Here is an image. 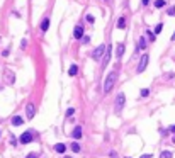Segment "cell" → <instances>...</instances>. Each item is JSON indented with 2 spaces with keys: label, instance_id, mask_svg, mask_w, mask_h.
<instances>
[{
  "label": "cell",
  "instance_id": "1",
  "mask_svg": "<svg viewBox=\"0 0 175 158\" xmlns=\"http://www.w3.org/2000/svg\"><path fill=\"white\" fill-rule=\"evenodd\" d=\"M114 83H116V73L111 71V73L107 75V78H106V83H104V92L109 94V92L112 90V87H114Z\"/></svg>",
  "mask_w": 175,
  "mask_h": 158
},
{
  "label": "cell",
  "instance_id": "2",
  "mask_svg": "<svg viewBox=\"0 0 175 158\" xmlns=\"http://www.w3.org/2000/svg\"><path fill=\"white\" fill-rule=\"evenodd\" d=\"M106 51H107V46H104V44H100L99 48H95V50H94V53H92V58L95 59V61H99L100 58H104Z\"/></svg>",
  "mask_w": 175,
  "mask_h": 158
},
{
  "label": "cell",
  "instance_id": "3",
  "mask_svg": "<svg viewBox=\"0 0 175 158\" xmlns=\"http://www.w3.org/2000/svg\"><path fill=\"white\" fill-rule=\"evenodd\" d=\"M124 102H126V97H124V94H119L116 97V107H114V110H116L117 114L123 110V107H124Z\"/></svg>",
  "mask_w": 175,
  "mask_h": 158
},
{
  "label": "cell",
  "instance_id": "4",
  "mask_svg": "<svg viewBox=\"0 0 175 158\" xmlns=\"http://www.w3.org/2000/svg\"><path fill=\"white\" fill-rule=\"evenodd\" d=\"M148 55H143L141 56V61H139V65H138V73H141V71H145L146 68V65H148Z\"/></svg>",
  "mask_w": 175,
  "mask_h": 158
},
{
  "label": "cell",
  "instance_id": "5",
  "mask_svg": "<svg viewBox=\"0 0 175 158\" xmlns=\"http://www.w3.org/2000/svg\"><path fill=\"white\" fill-rule=\"evenodd\" d=\"M32 141V133L31 131H26V133H22V136H20V143L22 145H27Z\"/></svg>",
  "mask_w": 175,
  "mask_h": 158
},
{
  "label": "cell",
  "instance_id": "6",
  "mask_svg": "<svg viewBox=\"0 0 175 158\" xmlns=\"http://www.w3.org/2000/svg\"><path fill=\"white\" fill-rule=\"evenodd\" d=\"M111 50H112V46L107 48L106 55H104V58H102V68H106L107 65H109V59H111Z\"/></svg>",
  "mask_w": 175,
  "mask_h": 158
},
{
  "label": "cell",
  "instance_id": "7",
  "mask_svg": "<svg viewBox=\"0 0 175 158\" xmlns=\"http://www.w3.org/2000/svg\"><path fill=\"white\" fill-rule=\"evenodd\" d=\"M73 38H75V39H83V29H82V26H77V27H75Z\"/></svg>",
  "mask_w": 175,
  "mask_h": 158
},
{
  "label": "cell",
  "instance_id": "8",
  "mask_svg": "<svg viewBox=\"0 0 175 158\" xmlns=\"http://www.w3.org/2000/svg\"><path fill=\"white\" fill-rule=\"evenodd\" d=\"M34 112H36V107H34V104H27V107H26V114H27V117H32L34 116Z\"/></svg>",
  "mask_w": 175,
  "mask_h": 158
},
{
  "label": "cell",
  "instance_id": "9",
  "mask_svg": "<svg viewBox=\"0 0 175 158\" xmlns=\"http://www.w3.org/2000/svg\"><path fill=\"white\" fill-rule=\"evenodd\" d=\"M71 134H73V138H75V139H80V138H82V128L77 126V128L73 129V133H71Z\"/></svg>",
  "mask_w": 175,
  "mask_h": 158
},
{
  "label": "cell",
  "instance_id": "10",
  "mask_svg": "<svg viewBox=\"0 0 175 158\" xmlns=\"http://www.w3.org/2000/svg\"><path fill=\"white\" fill-rule=\"evenodd\" d=\"M123 53H124V44L121 43V44H117V48H116V55H117V58H121V56H123Z\"/></svg>",
  "mask_w": 175,
  "mask_h": 158
},
{
  "label": "cell",
  "instance_id": "11",
  "mask_svg": "<svg viewBox=\"0 0 175 158\" xmlns=\"http://www.w3.org/2000/svg\"><path fill=\"white\" fill-rule=\"evenodd\" d=\"M77 71H78V66H77V65H71L70 70H68V75H70V77H75V75H77Z\"/></svg>",
  "mask_w": 175,
  "mask_h": 158
},
{
  "label": "cell",
  "instance_id": "12",
  "mask_svg": "<svg viewBox=\"0 0 175 158\" xmlns=\"http://www.w3.org/2000/svg\"><path fill=\"white\" fill-rule=\"evenodd\" d=\"M48 27H49V19H44L43 22H41V31H43V32H46Z\"/></svg>",
  "mask_w": 175,
  "mask_h": 158
},
{
  "label": "cell",
  "instance_id": "13",
  "mask_svg": "<svg viewBox=\"0 0 175 158\" xmlns=\"http://www.w3.org/2000/svg\"><path fill=\"white\" fill-rule=\"evenodd\" d=\"M24 121H22V117H19V116H15V117H12V124L14 126H20Z\"/></svg>",
  "mask_w": 175,
  "mask_h": 158
},
{
  "label": "cell",
  "instance_id": "14",
  "mask_svg": "<svg viewBox=\"0 0 175 158\" xmlns=\"http://www.w3.org/2000/svg\"><path fill=\"white\" fill-rule=\"evenodd\" d=\"M55 150H56V151H58V153H65V150H66V146H65V145H63V143H58V145H56V146H55Z\"/></svg>",
  "mask_w": 175,
  "mask_h": 158
},
{
  "label": "cell",
  "instance_id": "15",
  "mask_svg": "<svg viewBox=\"0 0 175 158\" xmlns=\"http://www.w3.org/2000/svg\"><path fill=\"white\" fill-rule=\"evenodd\" d=\"M117 27H119V29H124V27H126V19H124V17H121V19L117 20Z\"/></svg>",
  "mask_w": 175,
  "mask_h": 158
},
{
  "label": "cell",
  "instance_id": "16",
  "mask_svg": "<svg viewBox=\"0 0 175 158\" xmlns=\"http://www.w3.org/2000/svg\"><path fill=\"white\" fill-rule=\"evenodd\" d=\"M138 48H141V50H145V48H146V41H145V38H139V41H138Z\"/></svg>",
  "mask_w": 175,
  "mask_h": 158
},
{
  "label": "cell",
  "instance_id": "17",
  "mask_svg": "<svg viewBox=\"0 0 175 158\" xmlns=\"http://www.w3.org/2000/svg\"><path fill=\"white\" fill-rule=\"evenodd\" d=\"M165 5V0H155V7L156 9H162Z\"/></svg>",
  "mask_w": 175,
  "mask_h": 158
},
{
  "label": "cell",
  "instance_id": "18",
  "mask_svg": "<svg viewBox=\"0 0 175 158\" xmlns=\"http://www.w3.org/2000/svg\"><path fill=\"white\" fill-rule=\"evenodd\" d=\"M71 150H73L75 153H78V151H80V145H78V143H71Z\"/></svg>",
  "mask_w": 175,
  "mask_h": 158
},
{
  "label": "cell",
  "instance_id": "19",
  "mask_svg": "<svg viewBox=\"0 0 175 158\" xmlns=\"http://www.w3.org/2000/svg\"><path fill=\"white\" fill-rule=\"evenodd\" d=\"M160 158H172V151H163L160 155Z\"/></svg>",
  "mask_w": 175,
  "mask_h": 158
},
{
  "label": "cell",
  "instance_id": "20",
  "mask_svg": "<svg viewBox=\"0 0 175 158\" xmlns=\"http://www.w3.org/2000/svg\"><path fill=\"white\" fill-rule=\"evenodd\" d=\"M73 114H75V109H73V107H70L68 110H66V116H68V117H71Z\"/></svg>",
  "mask_w": 175,
  "mask_h": 158
},
{
  "label": "cell",
  "instance_id": "21",
  "mask_svg": "<svg viewBox=\"0 0 175 158\" xmlns=\"http://www.w3.org/2000/svg\"><path fill=\"white\" fill-rule=\"evenodd\" d=\"M162 27H163V26H162V24H158V26L155 27V34H160V31H162Z\"/></svg>",
  "mask_w": 175,
  "mask_h": 158
},
{
  "label": "cell",
  "instance_id": "22",
  "mask_svg": "<svg viewBox=\"0 0 175 158\" xmlns=\"http://www.w3.org/2000/svg\"><path fill=\"white\" fill-rule=\"evenodd\" d=\"M148 94H150V92H148V89H143V90H141V95H143V97H148Z\"/></svg>",
  "mask_w": 175,
  "mask_h": 158
},
{
  "label": "cell",
  "instance_id": "23",
  "mask_svg": "<svg viewBox=\"0 0 175 158\" xmlns=\"http://www.w3.org/2000/svg\"><path fill=\"white\" fill-rule=\"evenodd\" d=\"M26 158H38V153H29Z\"/></svg>",
  "mask_w": 175,
  "mask_h": 158
},
{
  "label": "cell",
  "instance_id": "24",
  "mask_svg": "<svg viewBox=\"0 0 175 158\" xmlns=\"http://www.w3.org/2000/svg\"><path fill=\"white\" fill-rule=\"evenodd\" d=\"M87 20H88V22H90V24H94V20H95V19H94L92 15H87Z\"/></svg>",
  "mask_w": 175,
  "mask_h": 158
},
{
  "label": "cell",
  "instance_id": "25",
  "mask_svg": "<svg viewBox=\"0 0 175 158\" xmlns=\"http://www.w3.org/2000/svg\"><path fill=\"white\" fill-rule=\"evenodd\" d=\"M168 14H170V15H175V7H172V9L168 10Z\"/></svg>",
  "mask_w": 175,
  "mask_h": 158
},
{
  "label": "cell",
  "instance_id": "26",
  "mask_svg": "<svg viewBox=\"0 0 175 158\" xmlns=\"http://www.w3.org/2000/svg\"><path fill=\"white\" fill-rule=\"evenodd\" d=\"M170 131H172V133L175 134V126H172V128H170ZM174 141H175V136H174Z\"/></svg>",
  "mask_w": 175,
  "mask_h": 158
},
{
  "label": "cell",
  "instance_id": "27",
  "mask_svg": "<svg viewBox=\"0 0 175 158\" xmlns=\"http://www.w3.org/2000/svg\"><path fill=\"white\" fill-rule=\"evenodd\" d=\"M141 158H151V155H143Z\"/></svg>",
  "mask_w": 175,
  "mask_h": 158
},
{
  "label": "cell",
  "instance_id": "28",
  "mask_svg": "<svg viewBox=\"0 0 175 158\" xmlns=\"http://www.w3.org/2000/svg\"><path fill=\"white\" fill-rule=\"evenodd\" d=\"M148 2H150V0H143V5H148Z\"/></svg>",
  "mask_w": 175,
  "mask_h": 158
},
{
  "label": "cell",
  "instance_id": "29",
  "mask_svg": "<svg viewBox=\"0 0 175 158\" xmlns=\"http://www.w3.org/2000/svg\"><path fill=\"white\" fill-rule=\"evenodd\" d=\"M172 41H175V32H174V36H172Z\"/></svg>",
  "mask_w": 175,
  "mask_h": 158
},
{
  "label": "cell",
  "instance_id": "30",
  "mask_svg": "<svg viewBox=\"0 0 175 158\" xmlns=\"http://www.w3.org/2000/svg\"><path fill=\"white\" fill-rule=\"evenodd\" d=\"M65 158H70V157H65Z\"/></svg>",
  "mask_w": 175,
  "mask_h": 158
}]
</instances>
